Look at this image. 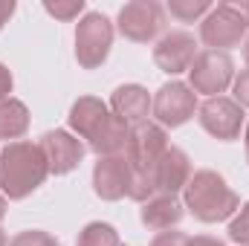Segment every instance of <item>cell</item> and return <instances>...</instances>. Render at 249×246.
Returning a JSON list of instances; mask_svg holds the SVG:
<instances>
[{
	"mask_svg": "<svg viewBox=\"0 0 249 246\" xmlns=\"http://www.w3.org/2000/svg\"><path fill=\"white\" fill-rule=\"evenodd\" d=\"M70 133H75L96 157H116L127 148L130 127L110 113V107L96 96H81L70 107Z\"/></svg>",
	"mask_w": 249,
	"mask_h": 246,
	"instance_id": "6da1fadb",
	"label": "cell"
},
{
	"mask_svg": "<svg viewBox=\"0 0 249 246\" xmlns=\"http://www.w3.org/2000/svg\"><path fill=\"white\" fill-rule=\"evenodd\" d=\"M50 177L47 157L38 142L20 139L0 151V194L6 200H26Z\"/></svg>",
	"mask_w": 249,
	"mask_h": 246,
	"instance_id": "7a4b0ae2",
	"label": "cell"
},
{
	"mask_svg": "<svg viewBox=\"0 0 249 246\" xmlns=\"http://www.w3.org/2000/svg\"><path fill=\"white\" fill-rule=\"evenodd\" d=\"M183 206L200 223H220L238 214L241 197L232 191L223 174L212 168H200L191 174V180L183 188Z\"/></svg>",
	"mask_w": 249,
	"mask_h": 246,
	"instance_id": "3957f363",
	"label": "cell"
},
{
	"mask_svg": "<svg viewBox=\"0 0 249 246\" xmlns=\"http://www.w3.org/2000/svg\"><path fill=\"white\" fill-rule=\"evenodd\" d=\"M249 35V0H223L200 20V41L209 50L229 53Z\"/></svg>",
	"mask_w": 249,
	"mask_h": 246,
	"instance_id": "277c9868",
	"label": "cell"
},
{
	"mask_svg": "<svg viewBox=\"0 0 249 246\" xmlns=\"http://www.w3.org/2000/svg\"><path fill=\"white\" fill-rule=\"evenodd\" d=\"M116 26L102 12H84V18L75 23V61L81 70H99L107 61L113 47Z\"/></svg>",
	"mask_w": 249,
	"mask_h": 246,
	"instance_id": "5b68a950",
	"label": "cell"
},
{
	"mask_svg": "<svg viewBox=\"0 0 249 246\" xmlns=\"http://www.w3.org/2000/svg\"><path fill=\"white\" fill-rule=\"evenodd\" d=\"M232 81H235V61L229 53L203 50V53H197V58L188 70V87L206 99L223 96L232 87Z\"/></svg>",
	"mask_w": 249,
	"mask_h": 246,
	"instance_id": "8992f818",
	"label": "cell"
},
{
	"mask_svg": "<svg viewBox=\"0 0 249 246\" xmlns=\"http://www.w3.org/2000/svg\"><path fill=\"white\" fill-rule=\"evenodd\" d=\"M116 29L133 44H148L165 29V6L157 0H130L119 9Z\"/></svg>",
	"mask_w": 249,
	"mask_h": 246,
	"instance_id": "52a82bcc",
	"label": "cell"
},
{
	"mask_svg": "<svg viewBox=\"0 0 249 246\" xmlns=\"http://www.w3.org/2000/svg\"><path fill=\"white\" fill-rule=\"evenodd\" d=\"M197 93L188 87L186 81H165L157 96H154V105H151V116L160 127H183L188 119H194L197 113Z\"/></svg>",
	"mask_w": 249,
	"mask_h": 246,
	"instance_id": "ba28073f",
	"label": "cell"
},
{
	"mask_svg": "<svg viewBox=\"0 0 249 246\" xmlns=\"http://www.w3.org/2000/svg\"><path fill=\"white\" fill-rule=\"evenodd\" d=\"M197 122L209 136H214L220 142H235L241 136V127L247 122V116H244V107L235 99L214 96V99H206L197 107Z\"/></svg>",
	"mask_w": 249,
	"mask_h": 246,
	"instance_id": "9c48e42d",
	"label": "cell"
},
{
	"mask_svg": "<svg viewBox=\"0 0 249 246\" xmlns=\"http://www.w3.org/2000/svg\"><path fill=\"white\" fill-rule=\"evenodd\" d=\"M165 151H168V133H165V127H160L151 119L130 127L124 157H127V162H130L133 171H154V165L160 162V157Z\"/></svg>",
	"mask_w": 249,
	"mask_h": 246,
	"instance_id": "30bf717a",
	"label": "cell"
},
{
	"mask_svg": "<svg viewBox=\"0 0 249 246\" xmlns=\"http://www.w3.org/2000/svg\"><path fill=\"white\" fill-rule=\"evenodd\" d=\"M38 145H41V151H44V157H47L50 174H55V177L72 174V171L81 165L84 151H87L84 142H81L75 133H70V130H47Z\"/></svg>",
	"mask_w": 249,
	"mask_h": 246,
	"instance_id": "8fae6325",
	"label": "cell"
},
{
	"mask_svg": "<svg viewBox=\"0 0 249 246\" xmlns=\"http://www.w3.org/2000/svg\"><path fill=\"white\" fill-rule=\"evenodd\" d=\"M154 64L168 72V75H180L188 72L191 64L197 58V41L194 35L186 29H174V32H165L157 44H154Z\"/></svg>",
	"mask_w": 249,
	"mask_h": 246,
	"instance_id": "7c38bea8",
	"label": "cell"
},
{
	"mask_svg": "<svg viewBox=\"0 0 249 246\" xmlns=\"http://www.w3.org/2000/svg\"><path fill=\"white\" fill-rule=\"evenodd\" d=\"M130 177H133V168H130V162H127L124 154L99 157V162L93 165V191H96L99 200L116 203V200L127 197Z\"/></svg>",
	"mask_w": 249,
	"mask_h": 246,
	"instance_id": "4fadbf2b",
	"label": "cell"
},
{
	"mask_svg": "<svg viewBox=\"0 0 249 246\" xmlns=\"http://www.w3.org/2000/svg\"><path fill=\"white\" fill-rule=\"evenodd\" d=\"M191 159L183 148L168 145V151L160 157V162L154 165V180H157V194H180L186 183L191 180Z\"/></svg>",
	"mask_w": 249,
	"mask_h": 246,
	"instance_id": "5bb4252c",
	"label": "cell"
},
{
	"mask_svg": "<svg viewBox=\"0 0 249 246\" xmlns=\"http://www.w3.org/2000/svg\"><path fill=\"white\" fill-rule=\"evenodd\" d=\"M151 105H154V96H151L142 84H122V87H116L113 96H110V113L119 116L127 127L148 122Z\"/></svg>",
	"mask_w": 249,
	"mask_h": 246,
	"instance_id": "9a60e30c",
	"label": "cell"
},
{
	"mask_svg": "<svg viewBox=\"0 0 249 246\" xmlns=\"http://www.w3.org/2000/svg\"><path fill=\"white\" fill-rule=\"evenodd\" d=\"M183 217H186V206H183L174 194H157V197H151L148 203H142V209H139L142 226H145V229H154V232H168V229H174Z\"/></svg>",
	"mask_w": 249,
	"mask_h": 246,
	"instance_id": "2e32d148",
	"label": "cell"
},
{
	"mask_svg": "<svg viewBox=\"0 0 249 246\" xmlns=\"http://www.w3.org/2000/svg\"><path fill=\"white\" fill-rule=\"evenodd\" d=\"M29 130V107L20 99H6L0 102V139L20 142Z\"/></svg>",
	"mask_w": 249,
	"mask_h": 246,
	"instance_id": "e0dca14e",
	"label": "cell"
},
{
	"mask_svg": "<svg viewBox=\"0 0 249 246\" xmlns=\"http://www.w3.org/2000/svg\"><path fill=\"white\" fill-rule=\"evenodd\" d=\"M75 246H122V241H119L116 226H110L105 220H93L78 232Z\"/></svg>",
	"mask_w": 249,
	"mask_h": 246,
	"instance_id": "ac0fdd59",
	"label": "cell"
},
{
	"mask_svg": "<svg viewBox=\"0 0 249 246\" xmlns=\"http://www.w3.org/2000/svg\"><path fill=\"white\" fill-rule=\"evenodd\" d=\"M209 12H212L209 0H168V6H165V15H171L180 23H194V20L206 18Z\"/></svg>",
	"mask_w": 249,
	"mask_h": 246,
	"instance_id": "d6986e66",
	"label": "cell"
},
{
	"mask_svg": "<svg viewBox=\"0 0 249 246\" xmlns=\"http://www.w3.org/2000/svg\"><path fill=\"white\" fill-rule=\"evenodd\" d=\"M84 9H87L84 0H55V3L47 0V3H44V12L53 15L55 20H64V23H70V20H75V18L81 20V18H84Z\"/></svg>",
	"mask_w": 249,
	"mask_h": 246,
	"instance_id": "ffe728a7",
	"label": "cell"
},
{
	"mask_svg": "<svg viewBox=\"0 0 249 246\" xmlns=\"http://www.w3.org/2000/svg\"><path fill=\"white\" fill-rule=\"evenodd\" d=\"M229 241L238 246H249V203L238 209V214L229 220Z\"/></svg>",
	"mask_w": 249,
	"mask_h": 246,
	"instance_id": "44dd1931",
	"label": "cell"
},
{
	"mask_svg": "<svg viewBox=\"0 0 249 246\" xmlns=\"http://www.w3.org/2000/svg\"><path fill=\"white\" fill-rule=\"evenodd\" d=\"M9 246H61V244H58V238H53L44 229H26V232H18L9 241Z\"/></svg>",
	"mask_w": 249,
	"mask_h": 246,
	"instance_id": "7402d4cb",
	"label": "cell"
},
{
	"mask_svg": "<svg viewBox=\"0 0 249 246\" xmlns=\"http://www.w3.org/2000/svg\"><path fill=\"white\" fill-rule=\"evenodd\" d=\"M232 99L241 107H249V67L235 75V81H232Z\"/></svg>",
	"mask_w": 249,
	"mask_h": 246,
	"instance_id": "603a6c76",
	"label": "cell"
},
{
	"mask_svg": "<svg viewBox=\"0 0 249 246\" xmlns=\"http://www.w3.org/2000/svg\"><path fill=\"white\" fill-rule=\"evenodd\" d=\"M151 246H188V235L168 229V232H157V238L151 241Z\"/></svg>",
	"mask_w": 249,
	"mask_h": 246,
	"instance_id": "cb8c5ba5",
	"label": "cell"
},
{
	"mask_svg": "<svg viewBox=\"0 0 249 246\" xmlns=\"http://www.w3.org/2000/svg\"><path fill=\"white\" fill-rule=\"evenodd\" d=\"M12 90H15V78H12V70L6 64H0V102L12 99Z\"/></svg>",
	"mask_w": 249,
	"mask_h": 246,
	"instance_id": "d4e9b609",
	"label": "cell"
},
{
	"mask_svg": "<svg viewBox=\"0 0 249 246\" xmlns=\"http://www.w3.org/2000/svg\"><path fill=\"white\" fill-rule=\"evenodd\" d=\"M15 0H0V32H3V26L9 23V18L15 15Z\"/></svg>",
	"mask_w": 249,
	"mask_h": 246,
	"instance_id": "484cf974",
	"label": "cell"
},
{
	"mask_svg": "<svg viewBox=\"0 0 249 246\" xmlns=\"http://www.w3.org/2000/svg\"><path fill=\"white\" fill-rule=\"evenodd\" d=\"M188 246H226L220 238H212V235H194L188 238Z\"/></svg>",
	"mask_w": 249,
	"mask_h": 246,
	"instance_id": "4316f807",
	"label": "cell"
},
{
	"mask_svg": "<svg viewBox=\"0 0 249 246\" xmlns=\"http://www.w3.org/2000/svg\"><path fill=\"white\" fill-rule=\"evenodd\" d=\"M6 209H9V200H6V197H3V194H0V220H3V217H6Z\"/></svg>",
	"mask_w": 249,
	"mask_h": 246,
	"instance_id": "83f0119b",
	"label": "cell"
},
{
	"mask_svg": "<svg viewBox=\"0 0 249 246\" xmlns=\"http://www.w3.org/2000/svg\"><path fill=\"white\" fill-rule=\"evenodd\" d=\"M244 61H247V67H249V35H247V41H244Z\"/></svg>",
	"mask_w": 249,
	"mask_h": 246,
	"instance_id": "f1b7e54d",
	"label": "cell"
},
{
	"mask_svg": "<svg viewBox=\"0 0 249 246\" xmlns=\"http://www.w3.org/2000/svg\"><path fill=\"white\" fill-rule=\"evenodd\" d=\"M244 145H247V159H249V119H247V133H244Z\"/></svg>",
	"mask_w": 249,
	"mask_h": 246,
	"instance_id": "f546056e",
	"label": "cell"
},
{
	"mask_svg": "<svg viewBox=\"0 0 249 246\" xmlns=\"http://www.w3.org/2000/svg\"><path fill=\"white\" fill-rule=\"evenodd\" d=\"M0 246H9V238H6V232L0 229Z\"/></svg>",
	"mask_w": 249,
	"mask_h": 246,
	"instance_id": "4dcf8cb0",
	"label": "cell"
}]
</instances>
